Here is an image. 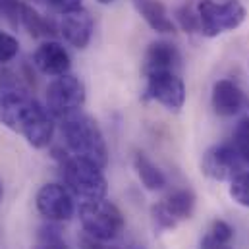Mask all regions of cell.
I'll use <instances>...</instances> for the list:
<instances>
[{
  "label": "cell",
  "instance_id": "cell-1",
  "mask_svg": "<svg viewBox=\"0 0 249 249\" xmlns=\"http://www.w3.org/2000/svg\"><path fill=\"white\" fill-rule=\"evenodd\" d=\"M0 124L19 133L33 149H45L54 137V116L27 89L0 95Z\"/></svg>",
  "mask_w": 249,
  "mask_h": 249
},
{
  "label": "cell",
  "instance_id": "cell-2",
  "mask_svg": "<svg viewBox=\"0 0 249 249\" xmlns=\"http://www.w3.org/2000/svg\"><path fill=\"white\" fill-rule=\"evenodd\" d=\"M60 131L70 155L91 160L101 168H107L108 164L107 139L99 122L93 116L85 112H75L71 116H66L64 120H60Z\"/></svg>",
  "mask_w": 249,
  "mask_h": 249
},
{
  "label": "cell",
  "instance_id": "cell-3",
  "mask_svg": "<svg viewBox=\"0 0 249 249\" xmlns=\"http://www.w3.org/2000/svg\"><path fill=\"white\" fill-rule=\"evenodd\" d=\"M77 216H79L83 232L93 240L108 244L120 238V234L124 232V214L107 197L81 201L77 207Z\"/></svg>",
  "mask_w": 249,
  "mask_h": 249
},
{
  "label": "cell",
  "instance_id": "cell-4",
  "mask_svg": "<svg viewBox=\"0 0 249 249\" xmlns=\"http://www.w3.org/2000/svg\"><path fill=\"white\" fill-rule=\"evenodd\" d=\"M199 35L216 39L238 29L246 18L248 8L240 0H199L195 4Z\"/></svg>",
  "mask_w": 249,
  "mask_h": 249
},
{
  "label": "cell",
  "instance_id": "cell-5",
  "mask_svg": "<svg viewBox=\"0 0 249 249\" xmlns=\"http://www.w3.org/2000/svg\"><path fill=\"white\" fill-rule=\"evenodd\" d=\"M60 170L64 186L71 191L73 197H79L81 201L107 197L108 182L103 174L105 168L97 166L95 162L68 155L60 159Z\"/></svg>",
  "mask_w": 249,
  "mask_h": 249
},
{
  "label": "cell",
  "instance_id": "cell-6",
  "mask_svg": "<svg viewBox=\"0 0 249 249\" xmlns=\"http://www.w3.org/2000/svg\"><path fill=\"white\" fill-rule=\"evenodd\" d=\"M85 99L87 95H85L83 81L71 73L54 77L47 87V108L58 120H64L66 116H71L75 112H81Z\"/></svg>",
  "mask_w": 249,
  "mask_h": 249
},
{
  "label": "cell",
  "instance_id": "cell-7",
  "mask_svg": "<svg viewBox=\"0 0 249 249\" xmlns=\"http://www.w3.org/2000/svg\"><path fill=\"white\" fill-rule=\"evenodd\" d=\"M186 83L178 71H147L145 73V99L159 103L170 112H180L186 105Z\"/></svg>",
  "mask_w": 249,
  "mask_h": 249
},
{
  "label": "cell",
  "instance_id": "cell-8",
  "mask_svg": "<svg viewBox=\"0 0 249 249\" xmlns=\"http://www.w3.org/2000/svg\"><path fill=\"white\" fill-rule=\"evenodd\" d=\"M246 164L248 162L242 159V155L232 145V141L230 143H216L203 153L201 172L214 182H230L240 172H244Z\"/></svg>",
  "mask_w": 249,
  "mask_h": 249
},
{
  "label": "cell",
  "instance_id": "cell-9",
  "mask_svg": "<svg viewBox=\"0 0 249 249\" xmlns=\"http://www.w3.org/2000/svg\"><path fill=\"white\" fill-rule=\"evenodd\" d=\"M35 207L41 216L49 222H68L75 213L77 207L73 203V195L64 184H45L39 187L35 195Z\"/></svg>",
  "mask_w": 249,
  "mask_h": 249
},
{
  "label": "cell",
  "instance_id": "cell-10",
  "mask_svg": "<svg viewBox=\"0 0 249 249\" xmlns=\"http://www.w3.org/2000/svg\"><path fill=\"white\" fill-rule=\"evenodd\" d=\"M60 16L62 18L58 23V33L64 37V41L77 51L87 49L93 39V31H95V21H93V16L89 14V10H85L81 6L77 10L66 12Z\"/></svg>",
  "mask_w": 249,
  "mask_h": 249
},
{
  "label": "cell",
  "instance_id": "cell-11",
  "mask_svg": "<svg viewBox=\"0 0 249 249\" xmlns=\"http://www.w3.org/2000/svg\"><path fill=\"white\" fill-rule=\"evenodd\" d=\"M33 66L49 77H58L64 73H70L71 58L62 43L54 39H47L35 53H33Z\"/></svg>",
  "mask_w": 249,
  "mask_h": 249
},
{
  "label": "cell",
  "instance_id": "cell-12",
  "mask_svg": "<svg viewBox=\"0 0 249 249\" xmlns=\"http://www.w3.org/2000/svg\"><path fill=\"white\" fill-rule=\"evenodd\" d=\"M211 105H213L214 114L222 118H230L242 112L246 105V93L234 79L224 77V79L214 81L213 93H211Z\"/></svg>",
  "mask_w": 249,
  "mask_h": 249
},
{
  "label": "cell",
  "instance_id": "cell-13",
  "mask_svg": "<svg viewBox=\"0 0 249 249\" xmlns=\"http://www.w3.org/2000/svg\"><path fill=\"white\" fill-rule=\"evenodd\" d=\"M180 66H182V54L176 45L168 41H153L147 47L145 58H143V73L162 71V70L178 71Z\"/></svg>",
  "mask_w": 249,
  "mask_h": 249
},
{
  "label": "cell",
  "instance_id": "cell-14",
  "mask_svg": "<svg viewBox=\"0 0 249 249\" xmlns=\"http://www.w3.org/2000/svg\"><path fill=\"white\" fill-rule=\"evenodd\" d=\"M131 4L153 31L160 35H170L176 31V21L170 18L166 6L160 0H131Z\"/></svg>",
  "mask_w": 249,
  "mask_h": 249
},
{
  "label": "cell",
  "instance_id": "cell-15",
  "mask_svg": "<svg viewBox=\"0 0 249 249\" xmlns=\"http://www.w3.org/2000/svg\"><path fill=\"white\" fill-rule=\"evenodd\" d=\"M19 27H23L35 39H53L58 33V27L54 25V21L49 19V18H45L43 14H39L27 2H23V8H21Z\"/></svg>",
  "mask_w": 249,
  "mask_h": 249
},
{
  "label": "cell",
  "instance_id": "cell-16",
  "mask_svg": "<svg viewBox=\"0 0 249 249\" xmlns=\"http://www.w3.org/2000/svg\"><path fill=\"white\" fill-rule=\"evenodd\" d=\"M133 170H135L141 186L147 191H160L168 184L164 172L145 153H135L133 155Z\"/></svg>",
  "mask_w": 249,
  "mask_h": 249
},
{
  "label": "cell",
  "instance_id": "cell-17",
  "mask_svg": "<svg viewBox=\"0 0 249 249\" xmlns=\"http://www.w3.org/2000/svg\"><path fill=\"white\" fill-rule=\"evenodd\" d=\"M164 205V209L170 213V216L180 224L184 220H189L195 213V205H197V197L189 187H182L172 191L166 199L160 201Z\"/></svg>",
  "mask_w": 249,
  "mask_h": 249
},
{
  "label": "cell",
  "instance_id": "cell-18",
  "mask_svg": "<svg viewBox=\"0 0 249 249\" xmlns=\"http://www.w3.org/2000/svg\"><path fill=\"white\" fill-rule=\"evenodd\" d=\"M58 222H49L47 226L39 228L37 234V246H33L31 249H68L62 240L60 228L56 226Z\"/></svg>",
  "mask_w": 249,
  "mask_h": 249
},
{
  "label": "cell",
  "instance_id": "cell-19",
  "mask_svg": "<svg viewBox=\"0 0 249 249\" xmlns=\"http://www.w3.org/2000/svg\"><path fill=\"white\" fill-rule=\"evenodd\" d=\"M228 195L232 197V201L236 205L249 209V170L240 172L234 180H230Z\"/></svg>",
  "mask_w": 249,
  "mask_h": 249
},
{
  "label": "cell",
  "instance_id": "cell-20",
  "mask_svg": "<svg viewBox=\"0 0 249 249\" xmlns=\"http://www.w3.org/2000/svg\"><path fill=\"white\" fill-rule=\"evenodd\" d=\"M174 21H176V25H180L182 31H186V33H199L197 14H195V8H191L189 4L180 6V8L174 12Z\"/></svg>",
  "mask_w": 249,
  "mask_h": 249
},
{
  "label": "cell",
  "instance_id": "cell-21",
  "mask_svg": "<svg viewBox=\"0 0 249 249\" xmlns=\"http://www.w3.org/2000/svg\"><path fill=\"white\" fill-rule=\"evenodd\" d=\"M23 0H0V19L8 21L14 29L19 27Z\"/></svg>",
  "mask_w": 249,
  "mask_h": 249
},
{
  "label": "cell",
  "instance_id": "cell-22",
  "mask_svg": "<svg viewBox=\"0 0 249 249\" xmlns=\"http://www.w3.org/2000/svg\"><path fill=\"white\" fill-rule=\"evenodd\" d=\"M19 89H25L19 73L10 70L8 64H0V95L12 93V91H19Z\"/></svg>",
  "mask_w": 249,
  "mask_h": 249
},
{
  "label": "cell",
  "instance_id": "cell-23",
  "mask_svg": "<svg viewBox=\"0 0 249 249\" xmlns=\"http://www.w3.org/2000/svg\"><path fill=\"white\" fill-rule=\"evenodd\" d=\"M19 53V41L8 33L0 31V64H10Z\"/></svg>",
  "mask_w": 249,
  "mask_h": 249
},
{
  "label": "cell",
  "instance_id": "cell-24",
  "mask_svg": "<svg viewBox=\"0 0 249 249\" xmlns=\"http://www.w3.org/2000/svg\"><path fill=\"white\" fill-rule=\"evenodd\" d=\"M151 218L159 230H174L178 226V222L170 216V213L164 209V205L160 201L151 207Z\"/></svg>",
  "mask_w": 249,
  "mask_h": 249
},
{
  "label": "cell",
  "instance_id": "cell-25",
  "mask_svg": "<svg viewBox=\"0 0 249 249\" xmlns=\"http://www.w3.org/2000/svg\"><path fill=\"white\" fill-rule=\"evenodd\" d=\"M207 232H211L213 236H216V238H220V240H228V242L234 240V228H232L226 220H222V218L213 220V224H211V228H209Z\"/></svg>",
  "mask_w": 249,
  "mask_h": 249
},
{
  "label": "cell",
  "instance_id": "cell-26",
  "mask_svg": "<svg viewBox=\"0 0 249 249\" xmlns=\"http://www.w3.org/2000/svg\"><path fill=\"white\" fill-rule=\"evenodd\" d=\"M37 2L47 4L51 10H54L58 14H66V12H71V10H77L83 6V0H37Z\"/></svg>",
  "mask_w": 249,
  "mask_h": 249
},
{
  "label": "cell",
  "instance_id": "cell-27",
  "mask_svg": "<svg viewBox=\"0 0 249 249\" xmlns=\"http://www.w3.org/2000/svg\"><path fill=\"white\" fill-rule=\"evenodd\" d=\"M201 249H234L232 248V242L228 240H220L216 236H213L211 232H207L201 240Z\"/></svg>",
  "mask_w": 249,
  "mask_h": 249
},
{
  "label": "cell",
  "instance_id": "cell-28",
  "mask_svg": "<svg viewBox=\"0 0 249 249\" xmlns=\"http://www.w3.org/2000/svg\"><path fill=\"white\" fill-rule=\"evenodd\" d=\"M83 249H118V248H110V246H105V242H99V240H93L85 234V238L81 240Z\"/></svg>",
  "mask_w": 249,
  "mask_h": 249
},
{
  "label": "cell",
  "instance_id": "cell-29",
  "mask_svg": "<svg viewBox=\"0 0 249 249\" xmlns=\"http://www.w3.org/2000/svg\"><path fill=\"white\" fill-rule=\"evenodd\" d=\"M99 4H103V6H110V4H114V2H118V0H97Z\"/></svg>",
  "mask_w": 249,
  "mask_h": 249
},
{
  "label": "cell",
  "instance_id": "cell-30",
  "mask_svg": "<svg viewBox=\"0 0 249 249\" xmlns=\"http://www.w3.org/2000/svg\"><path fill=\"white\" fill-rule=\"evenodd\" d=\"M2 199H4V184H2V180H0V203H2Z\"/></svg>",
  "mask_w": 249,
  "mask_h": 249
}]
</instances>
